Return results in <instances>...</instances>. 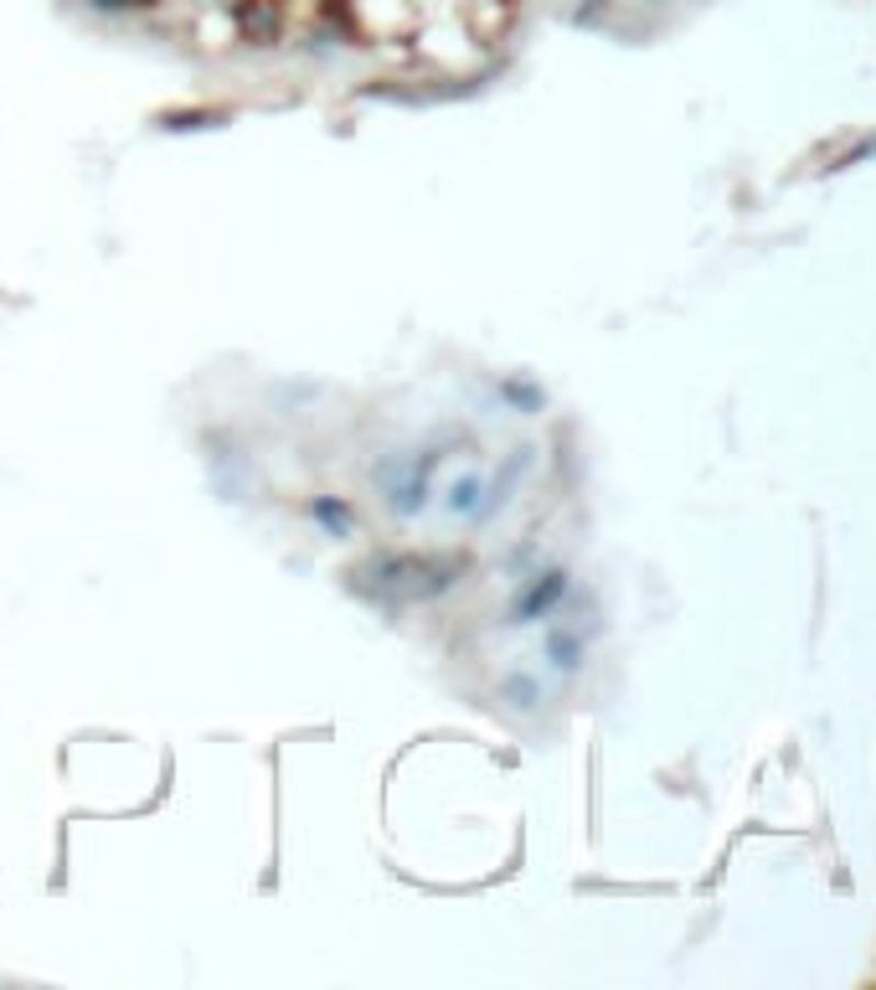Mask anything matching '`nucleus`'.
I'll return each mask as SVG.
<instances>
[{
  "label": "nucleus",
  "instance_id": "5",
  "mask_svg": "<svg viewBox=\"0 0 876 990\" xmlns=\"http://www.w3.org/2000/svg\"><path fill=\"white\" fill-rule=\"evenodd\" d=\"M480 480H459L454 491H449V511H470V516H480Z\"/></svg>",
  "mask_w": 876,
  "mask_h": 990
},
{
  "label": "nucleus",
  "instance_id": "2",
  "mask_svg": "<svg viewBox=\"0 0 876 990\" xmlns=\"http://www.w3.org/2000/svg\"><path fill=\"white\" fill-rule=\"evenodd\" d=\"M377 480H382V491H388V506L392 511H423V500H428V460H413V454H392L382 470H377Z\"/></svg>",
  "mask_w": 876,
  "mask_h": 990
},
{
  "label": "nucleus",
  "instance_id": "4",
  "mask_svg": "<svg viewBox=\"0 0 876 990\" xmlns=\"http://www.w3.org/2000/svg\"><path fill=\"white\" fill-rule=\"evenodd\" d=\"M557 588H562V583H557V578L537 583V588L526 594V604H521V609H516V619H531V615H537V609H547V604H552V598H557Z\"/></svg>",
  "mask_w": 876,
  "mask_h": 990
},
{
  "label": "nucleus",
  "instance_id": "1",
  "mask_svg": "<svg viewBox=\"0 0 876 990\" xmlns=\"http://www.w3.org/2000/svg\"><path fill=\"white\" fill-rule=\"evenodd\" d=\"M464 573V558H413V552H392V558H371L367 567H356V588L382 604H418V598H438L443 588H454Z\"/></svg>",
  "mask_w": 876,
  "mask_h": 990
},
{
  "label": "nucleus",
  "instance_id": "6",
  "mask_svg": "<svg viewBox=\"0 0 876 990\" xmlns=\"http://www.w3.org/2000/svg\"><path fill=\"white\" fill-rule=\"evenodd\" d=\"M196 124H217V114H166V130H196Z\"/></svg>",
  "mask_w": 876,
  "mask_h": 990
},
{
  "label": "nucleus",
  "instance_id": "3",
  "mask_svg": "<svg viewBox=\"0 0 876 990\" xmlns=\"http://www.w3.org/2000/svg\"><path fill=\"white\" fill-rule=\"evenodd\" d=\"M310 511H315V521H325L330 531H351V511H346V500H330V495H321Z\"/></svg>",
  "mask_w": 876,
  "mask_h": 990
}]
</instances>
